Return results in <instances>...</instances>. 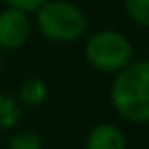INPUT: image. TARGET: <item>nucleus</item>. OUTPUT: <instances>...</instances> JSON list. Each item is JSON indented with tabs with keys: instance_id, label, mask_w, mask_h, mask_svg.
Listing matches in <instances>:
<instances>
[{
	"instance_id": "nucleus-1",
	"label": "nucleus",
	"mask_w": 149,
	"mask_h": 149,
	"mask_svg": "<svg viewBox=\"0 0 149 149\" xmlns=\"http://www.w3.org/2000/svg\"><path fill=\"white\" fill-rule=\"evenodd\" d=\"M112 84V104L116 112L133 123L149 120V61L129 63Z\"/></svg>"
},
{
	"instance_id": "nucleus-2",
	"label": "nucleus",
	"mask_w": 149,
	"mask_h": 149,
	"mask_svg": "<svg viewBox=\"0 0 149 149\" xmlns=\"http://www.w3.org/2000/svg\"><path fill=\"white\" fill-rule=\"evenodd\" d=\"M39 31L55 41H74L86 29L82 10L70 2H45L37 15Z\"/></svg>"
},
{
	"instance_id": "nucleus-3",
	"label": "nucleus",
	"mask_w": 149,
	"mask_h": 149,
	"mask_svg": "<svg viewBox=\"0 0 149 149\" xmlns=\"http://www.w3.org/2000/svg\"><path fill=\"white\" fill-rule=\"evenodd\" d=\"M86 57L96 70L118 72L131 63L133 47L123 35L114 31H100L90 37L86 45Z\"/></svg>"
},
{
	"instance_id": "nucleus-4",
	"label": "nucleus",
	"mask_w": 149,
	"mask_h": 149,
	"mask_svg": "<svg viewBox=\"0 0 149 149\" xmlns=\"http://www.w3.org/2000/svg\"><path fill=\"white\" fill-rule=\"evenodd\" d=\"M29 35V21L23 10L8 8L0 13V47L17 49Z\"/></svg>"
},
{
	"instance_id": "nucleus-5",
	"label": "nucleus",
	"mask_w": 149,
	"mask_h": 149,
	"mask_svg": "<svg viewBox=\"0 0 149 149\" xmlns=\"http://www.w3.org/2000/svg\"><path fill=\"white\" fill-rule=\"evenodd\" d=\"M86 149H125V137L114 125H98L90 133Z\"/></svg>"
},
{
	"instance_id": "nucleus-6",
	"label": "nucleus",
	"mask_w": 149,
	"mask_h": 149,
	"mask_svg": "<svg viewBox=\"0 0 149 149\" xmlns=\"http://www.w3.org/2000/svg\"><path fill=\"white\" fill-rule=\"evenodd\" d=\"M19 96H21V102H23V104H29V106L41 104V102L45 100V96H47V86H45L43 80L31 78V80H27V82L21 86Z\"/></svg>"
},
{
	"instance_id": "nucleus-7",
	"label": "nucleus",
	"mask_w": 149,
	"mask_h": 149,
	"mask_svg": "<svg viewBox=\"0 0 149 149\" xmlns=\"http://www.w3.org/2000/svg\"><path fill=\"white\" fill-rule=\"evenodd\" d=\"M21 118L19 102L6 94H0V127H13Z\"/></svg>"
},
{
	"instance_id": "nucleus-8",
	"label": "nucleus",
	"mask_w": 149,
	"mask_h": 149,
	"mask_svg": "<svg viewBox=\"0 0 149 149\" xmlns=\"http://www.w3.org/2000/svg\"><path fill=\"white\" fill-rule=\"evenodd\" d=\"M125 6H127L129 17L137 25L141 27L149 25V0H125Z\"/></svg>"
},
{
	"instance_id": "nucleus-9",
	"label": "nucleus",
	"mask_w": 149,
	"mask_h": 149,
	"mask_svg": "<svg viewBox=\"0 0 149 149\" xmlns=\"http://www.w3.org/2000/svg\"><path fill=\"white\" fill-rule=\"evenodd\" d=\"M8 149H41V141L35 133H19L13 137Z\"/></svg>"
},
{
	"instance_id": "nucleus-10",
	"label": "nucleus",
	"mask_w": 149,
	"mask_h": 149,
	"mask_svg": "<svg viewBox=\"0 0 149 149\" xmlns=\"http://www.w3.org/2000/svg\"><path fill=\"white\" fill-rule=\"evenodd\" d=\"M8 2L13 4V8H19V10L27 13V10H35V8H39L41 4L47 2V0H8Z\"/></svg>"
},
{
	"instance_id": "nucleus-11",
	"label": "nucleus",
	"mask_w": 149,
	"mask_h": 149,
	"mask_svg": "<svg viewBox=\"0 0 149 149\" xmlns=\"http://www.w3.org/2000/svg\"><path fill=\"white\" fill-rule=\"evenodd\" d=\"M0 65H2V57H0Z\"/></svg>"
}]
</instances>
